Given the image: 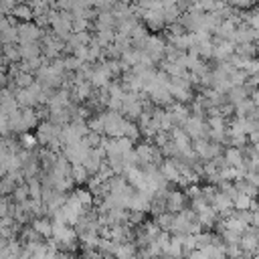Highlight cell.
Returning a JSON list of instances; mask_svg holds the SVG:
<instances>
[{"label": "cell", "mask_w": 259, "mask_h": 259, "mask_svg": "<svg viewBox=\"0 0 259 259\" xmlns=\"http://www.w3.org/2000/svg\"><path fill=\"white\" fill-rule=\"evenodd\" d=\"M22 144H24L26 148H32V144H34V138H32L30 134H24V136H22Z\"/></svg>", "instance_id": "obj_4"}, {"label": "cell", "mask_w": 259, "mask_h": 259, "mask_svg": "<svg viewBox=\"0 0 259 259\" xmlns=\"http://www.w3.org/2000/svg\"><path fill=\"white\" fill-rule=\"evenodd\" d=\"M32 229L42 237V239H49L51 237V231H53V223L49 219H34L32 221Z\"/></svg>", "instance_id": "obj_1"}, {"label": "cell", "mask_w": 259, "mask_h": 259, "mask_svg": "<svg viewBox=\"0 0 259 259\" xmlns=\"http://www.w3.org/2000/svg\"><path fill=\"white\" fill-rule=\"evenodd\" d=\"M103 259H115V257H113V255H105Z\"/></svg>", "instance_id": "obj_5"}, {"label": "cell", "mask_w": 259, "mask_h": 259, "mask_svg": "<svg viewBox=\"0 0 259 259\" xmlns=\"http://www.w3.org/2000/svg\"><path fill=\"white\" fill-rule=\"evenodd\" d=\"M166 206L172 210V212H178L184 208V194L180 192H170L168 194V200H166Z\"/></svg>", "instance_id": "obj_2"}, {"label": "cell", "mask_w": 259, "mask_h": 259, "mask_svg": "<svg viewBox=\"0 0 259 259\" xmlns=\"http://www.w3.org/2000/svg\"><path fill=\"white\" fill-rule=\"evenodd\" d=\"M71 174H73V178H75L77 182L87 180V170H85V166H81V164H75L73 170H71Z\"/></svg>", "instance_id": "obj_3"}]
</instances>
